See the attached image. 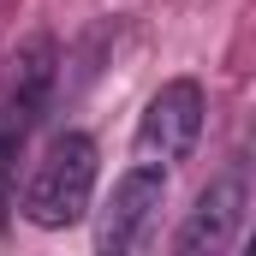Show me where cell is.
Instances as JSON below:
<instances>
[{"mask_svg": "<svg viewBox=\"0 0 256 256\" xmlns=\"http://www.w3.org/2000/svg\"><path fill=\"white\" fill-rule=\"evenodd\" d=\"M161 202H167V167L137 161L126 179L114 185V196L96 208V250L102 256L143 250L149 232H155V220H161Z\"/></svg>", "mask_w": 256, "mask_h": 256, "instance_id": "obj_4", "label": "cell"}, {"mask_svg": "<svg viewBox=\"0 0 256 256\" xmlns=\"http://www.w3.org/2000/svg\"><path fill=\"white\" fill-rule=\"evenodd\" d=\"M202 114H208L202 84H196V78H167V84L149 96L143 120H137V137H131L137 161H149V167L185 161L196 149V137H202Z\"/></svg>", "mask_w": 256, "mask_h": 256, "instance_id": "obj_3", "label": "cell"}, {"mask_svg": "<svg viewBox=\"0 0 256 256\" xmlns=\"http://www.w3.org/2000/svg\"><path fill=\"white\" fill-rule=\"evenodd\" d=\"M96 137H84V131H60L54 143H48V155L36 161V173H30V185H24V214L36 220V226H48V232H60V226H78L84 214H90V202H96Z\"/></svg>", "mask_w": 256, "mask_h": 256, "instance_id": "obj_1", "label": "cell"}, {"mask_svg": "<svg viewBox=\"0 0 256 256\" xmlns=\"http://www.w3.org/2000/svg\"><path fill=\"white\" fill-rule=\"evenodd\" d=\"M244 202H250L244 173H238V167L220 173L208 191H196L185 226L173 232V250L179 256H220V250H232V238H238V226H244Z\"/></svg>", "mask_w": 256, "mask_h": 256, "instance_id": "obj_5", "label": "cell"}, {"mask_svg": "<svg viewBox=\"0 0 256 256\" xmlns=\"http://www.w3.org/2000/svg\"><path fill=\"white\" fill-rule=\"evenodd\" d=\"M54 78H60V48L48 30H30L18 42V54L0 72V185L24 149V137L36 131V120L48 114V96H54Z\"/></svg>", "mask_w": 256, "mask_h": 256, "instance_id": "obj_2", "label": "cell"}]
</instances>
